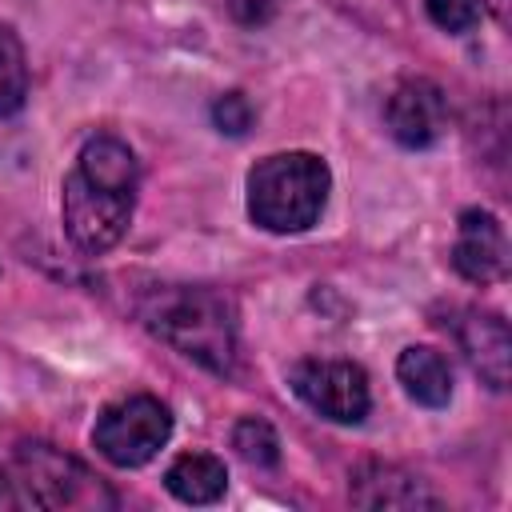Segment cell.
<instances>
[{"label":"cell","mask_w":512,"mask_h":512,"mask_svg":"<svg viewBox=\"0 0 512 512\" xmlns=\"http://www.w3.org/2000/svg\"><path fill=\"white\" fill-rule=\"evenodd\" d=\"M252 104H248V96L244 92H224L216 104H212V120H216V128L220 132H228V136H244L248 128H252Z\"/></svg>","instance_id":"16"},{"label":"cell","mask_w":512,"mask_h":512,"mask_svg":"<svg viewBox=\"0 0 512 512\" xmlns=\"http://www.w3.org/2000/svg\"><path fill=\"white\" fill-rule=\"evenodd\" d=\"M232 448L240 452V460H248L256 468H272L280 460V440H276L272 424L260 420V416H244L232 428Z\"/></svg>","instance_id":"14"},{"label":"cell","mask_w":512,"mask_h":512,"mask_svg":"<svg viewBox=\"0 0 512 512\" xmlns=\"http://www.w3.org/2000/svg\"><path fill=\"white\" fill-rule=\"evenodd\" d=\"M28 96V60L20 36L0 24V116H12Z\"/></svg>","instance_id":"13"},{"label":"cell","mask_w":512,"mask_h":512,"mask_svg":"<svg viewBox=\"0 0 512 512\" xmlns=\"http://www.w3.org/2000/svg\"><path fill=\"white\" fill-rule=\"evenodd\" d=\"M288 384L312 412L332 424H360L372 404L368 376L352 360H300L292 364Z\"/></svg>","instance_id":"6"},{"label":"cell","mask_w":512,"mask_h":512,"mask_svg":"<svg viewBox=\"0 0 512 512\" xmlns=\"http://www.w3.org/2000/svg\"><path fill=\"white\" fill-rule=\"evenodd\" d=\"M332 172L316 152H276L248 172V216L276 236L304 232L320 220Z\"/></svg>","instance_id":"3"},{"label":"cell","mask_w":512,"mask_h":512,"mask_svg":"<svg viewBox=\"0 0 512 512\" xmlns=\"http://www.w3.org/2000/svg\"><path fill=\"white\" fill-rule=\"evenodd\" d=\"M164 488L184 504H212L228 488V468L212 452H184L168 464Z\"/></svg>","instance_id":"12"},{"label":"cell","mask_w":512,"mask_h":512,"mask_svg":"<svg viewBox=\"0 0 512 512\" xmlns=\"http://www.w3.org/2000/svg\"><path fill=\"white\" fill-rule=\"evenodd\" d=\"M484 4H488L492 12H500V8H504V0H484Z\"/></svg>","instance_id":"18"},{"label":"cell","mask_w":512,"mask_h":512,"mask_svg":"<svg viewBox=\"0 0 512 512\" xmlns=\"http://www.w3.org/2000/svg\"><path fill=\"white\" fill-rule=\"evenodd\" d=\"M348 492H352V504L360 508H440V496L428 492L420 476L384 460H364L352 472Z\"/></svg>","instance_id":"10"},{"label":"cell","mask_w":512,"mask_h":512,"mask_svg":"<svg viewBox=\"0 0 512 512\" xmlns=\"http://www.w3.org/2000/svg\"><path fill=\"white\" fill-rule=\"evenodd\" d=\"M140 316L152 336L172 344L180 356L196 360L200 368L224 376L236 364V312L232 304L196 284H168L148 292Z\"/></svg>","instance_id":"2"},{"label":"cell","mask_w":512,"mask_h":512,"mask_svg":"<svg viewBox=\"0 0 512 512\" xmlns=\"http://www.w3.org/2000/svg\"><path fill=\"white\" fill-rule=\"evenodd\" d=\"M452 268L472 284H496L508 276V236L488 208H464L452 240Z\"/></svg>","instance_id":"8"},{"label":"cell","mask_w":512,"mask_h":512,"mask_svg":"<svg viewBox=\"0 0 512 512\" xmlns=\"http://www.w3.org/2000/svg\"><path fill=\"white\" fill-rule=\"evenodd\" d=\"M172 436V412L156 396H124L96 416L92 444L116 468L148 464Z\"/></svg>","instance_id":"5"},{"label":"cell","mask_w":512,"mask_h":512,"mask_svg":"<svg viewBox=\"0 0 512 512\" xmlns=\"http://www.w3.org/2000/svg\"><path fill=\"white\" fill-rule=\"evenodd\" d=\"M228 12H232L236 24L256 28V24H268V20H272L276 0H228Z\"/></svg>","instance_id":"17"},{"label":"cell","mask_w":512,"mask_h":512,"mask_svg":"<svg viewBox=\"0 0 512 512\" xmlns=\"http://www.w3.org/2000/svg\"><path fill=\"white\" fill-rule=\"evenodd\" d=\"M4 488L16 492V504L36 508H116V492L84 468L76 456L60 452L48 440H24L4 464Z\"/></svg>","instance_id":"4"},{"label":"cell","mask_w":512,"mask_h":512,"mask_svg":"<svg viewBox=\"0 0 512 512\" xmlns=\"http://www.w3.org/2000/svg\"><path fill=\"white\" fill-rule=\"evenodd\" d=\"M396 376H400L404 392L424 408H444L452 400V364L444 360V352H436L428 344L404 348L396 360Z\"/></svg>","instance_id":"11"},{"label":"cell","mask_w":512,"mask_h":512,"mask_svg":"<svg viewBox=\"0 0 512 512\" xmlns=\"http://www.w3.org/2000/svg\"><path fill=\"white\" fill-rule=\"evenodd\" d=\"M424 8H428V20L452 36L472 32L484 16V0H424Z\"/></svg>","instance_id":"15"},{"label":"cell","mask_w":512,"mask_h":512,"mask_svg":"<svg viewBox=\"0 0 512 512\" xmlns=\"http://www.w3.org/2000/svg\"><path fill=\"white\" fill-rule=\"evenodd\" d=\"M460 352L468 356V364L480 372V380L488 388H504L508 384V356H512V340H508V324L496 312H480V308H464L460 320L452 324Z\"/></svg>","instance_id":"9"},{"label":"cell","mask_w":512,"mask_h":512,"mask_svg":"<svg viewBox=\"0 0 512 512\" xmlns=\"http://www.w3.org/2000/svg\"><path fill=\"white\" fill-rule=\"evenodd\" d=\"M140 188V160L120 136H88L72 172L64 176V232L80 252H108L132 220Z\"/></svg>","instance_id":"1"},{"label":"cell","mask_w":512,"mask_h":512,"mask_svg":"<svg viewBox=\"0 0 512 512\" xmlns=\"http://www.w3.org/2000/svg\"><path fill=\"white\" fill-rule=\"evenodd\" d=\"M384 124L396 144L404 148H428L448 132V96L440 84L424 76L400 80L384 100Z\"/></svg>","instance_id":"7"}]
</instances>
